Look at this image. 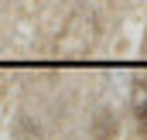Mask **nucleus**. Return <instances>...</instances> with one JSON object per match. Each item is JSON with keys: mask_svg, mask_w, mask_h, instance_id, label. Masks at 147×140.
<instances>
[{"mask_svg": "<svg viewBox=\"0 0 147 140\" xmlns=\"http://www.w3.org/2000/svg\"><path fill=\"white\" fill-rule=\"evenodd\" d=\"M137 127H140V133L147 137V103L137 106Z\"/></svg>", "mask_w": 147, "mask_h": 140, "instance_id": "f257e3e1", "label": "nucleus"}]
</instances>
